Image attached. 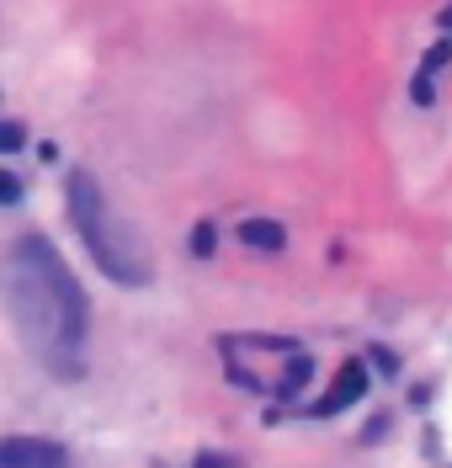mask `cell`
Listing matches in <instances>:
<instances>
[{"mask_svg":"<svg viewBox=\"0 0 452 468\" xmlns=\"http://www.w3.org/2000/svg\"><path fill=\"white\" fill-rule=\"evenodd\" d=\"M0 298H5V314L16 324L22 346L54 378L86 373V292L43 234L16 239L0 256Z\"/></svg>","mask_w":452,"mask_h":468,"instance_id":"cell-1","label":"cell"},{"mask_svg":"<svg viewBox=\"0 0 452 468\" xmlns=\"http://www.w3.org/2000/svg\"><path fill=\"white\" fill-rule=\"evenodd\" d=\"M69 218H75L86 250L96 256V266H101L107 277H118V282H128V288H139V282L150 277L144 256H139L133 239L118 229V218L107 213V203H101V192H96V181H90L86 171L69 176Z\"/></svg>","mask_w":452,"mask_h":468,"instance_id":"cell-2","label":"cell"},{"mask_svg":"<svg viewBox=\"0 0 452 468\" xmlns=\"http://www.w3.org/2000/svg\"><path fill=\"white\" fill-rule=\"evenodd\" d=\"M0 468H69V458L48 437H0Z\"/></svg>","mask_w":452,"mask_h":468,"instance_id":"cell-3","label":"cell"},{"mask_svg":"<svg viewBox=\"0 0 452 468\" xmlns=\"http://www.w3.org/2000/svg\"><path fill=\"white\" fill-rule=\"evenodd\" d=\"M362 394H367V367H362V362H346V367H341V373H335L331 394H325V399H320V415H335V410L357 405Z\"/></svg>","mask_w":452,"mask_h":468,"instance_id":"cell-4","label":"cell"},{"mask_svg":"<svg viewBox=\"0 0 452 468\" xmlns=\"http://www.w3.org/2000/svg\"><path fill=\"white\" fill-rule=\"evenodd\" d=\"M240 239L250 245V250H282V245H288V229H282V224H271V218H245Z\"/></svg>","mask_w":452,"mask_h":468,"instance_id":"cell-5","label":"cell"},{"mask_svg":"<svg viewBox=\"0 0 452 468\" xmlns=\"http://www.w3.org/2000/svg\"><path fill=\"white\" fill-rule=\"evenodd\" d=\"M16 149H27V128L22 122H0V154H16Z\"/></svg>","mask_w":452,"mask_h":468,"instance_id":"cell-6","label":"cell"},{"mask_svg":"<svg viewBox=\"0 0 452 468\" xmlns=\"http://www.w3.org/2000/svg\"><path fill=\"white\" fill-rule=\"evenodd\" d=\"M447 58H452V37H442V43H436V48H431V54L421 58V75H436V69H442Z\"/></svg>","mask_w":452,"mask_h":468,"instance_id":"cell-7","label":"cell"},{"mask_svg":"<svg viewBox=\"0 0 452 468\" xmlns=\"http://www.w3.org/2000/svg\"><path fill=\"white\" fill-rule=\"evenodd\" d=\"M16 197H22V181H16L11 171H0V207H11Z\"/></svg>","mask_w":452,"mask_h":468,"instance_id":"cell-8","label":"cell"},{"mask_svg":"<svg viewBox=\"0 0 452 468\" xmlns=\"http://www.w3.org/2000/svg\"><path fill=\"white\" fill-rule=\"evenodd\" d=\"M192 468H240V458H224V452H197Z\"/></svg>","mask_w":452,"mask_h":468,"instance_id":"cell-9","label":"cell"},{"mask_svg":"<svg viewBox=\"0 0 452 468\" xmlns=\"http://www.w3.org/2000/svg\"><path fill=\"white\" fill-rule=\"evenodd\" d=\"M192 250H197V256H208V250H213V229H208V224H197V229H192Z\"/></svg>","mask_w":452,"mask_h":468,"instance_id":"cell-10","label":"cell"},{"mask_svg":"<svg viewBox=\"0 0 452 468\" xmlns=\"http://www.w3.org/2000/svg\"><path fill=\"white\" fill-rule=\"evenodd\" d=\"M442 27H447V37H452V5H447V11H442Z\"/></svg>","mask_w":452,"mask_h":468,"instance_id":"cell-11","label":"cell"}]
</instances>
